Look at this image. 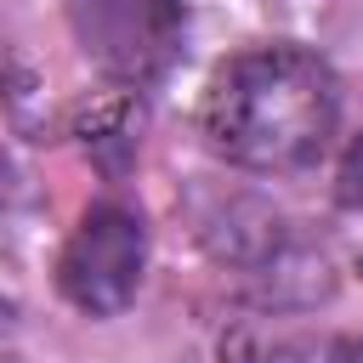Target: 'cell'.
<instances>
[{
	"mask_svg": "<svg viewBox=\"0 0 363 363\" xmlns=\"http://www.w3.org/2000/svg\"><path fill=\"white\" fill-rule=\"evenodd\" d=\"M340 119L335 74L301 45H261L216 68L204 91V136L244 170L312 164Z\"/></svg>",
	"mask_w": 363,
	"mask_h": 363,
	"instance_id": "obj_1",
	"label": "cell"
},
{
	"mask_svg": "<svg viewBox=\"0 0 363 363\" xmlns=\"http://www.w3.org/2000/svg\"><path fill=\"white\" fill-rule=\"evenodd\" d=\"M199 238L233 261V267H267V261H284V221L272 204L238 193V199H216L204 216H199Z\"/></svg>",
	"mask_w": 363,
	"mask_h": 363,
	"instance_id": "obj_4",
	"label": "cell"
},
{
	"mask_svg": "<svg viewBox=\"0 0 363 363\" xmlns=\"http://www.w3.org/2000/svg\"><path fill=\"white\" fill-rule=\"evenodd\" d=\"M340 199L352 204V210H363V136L346 147V159H340Z\"/></svg>",
	"mask_w": 363,
	"mask_h": 363,
	"instance_id": "obj_6",
	"label": "cell"
},
{
	"mask_svg": "<svg viewBox=\"0 0 363 363\" xmlns=\"http://www.w3.org/2000/svg\"><path fill=\"white\" fill-rule=\"evenodd\" d=\"M85 57L119 85H153L176 68L187 40L182 0H68Z\"/></svg>",
	"mask_w": 363,
	"mask_h": 363,
	"instance_id": "obj_2",
	"label": "cell"
},
{
	"mask_svg": "<svg viewBox=\"0 0 363 363\" xmlns=\"http://www.w3.org/2000/svg\"><path fill=\"white\" fill-rule=\"evenodd\" d=\"M142 267H147V227H142V216L125 210V204H91L79 216V227L68 233V244H62L57 284H62V295L79 312L113 318V312H125L136 301Z\"/></svg>",
	"mask_w": 363,
	"mask_h": 363,
	"instance_id": "obj_3",
	"label": "cell"
},
{
	"mask_svg": "<svg viewBox=\"0 0 363 363\" xmlns=\"http://www.w3.org/2000/svg\"><path fill=\"white\" fill-rule=\"evenodd\" d=\"M255 363H363V340H323V346H284Z\"/></svg>",
	"mask_w": 363,
	"mask_h": 363,
	"instance_id": "obj_5",
	"label": "cell"
}]
</instances>
